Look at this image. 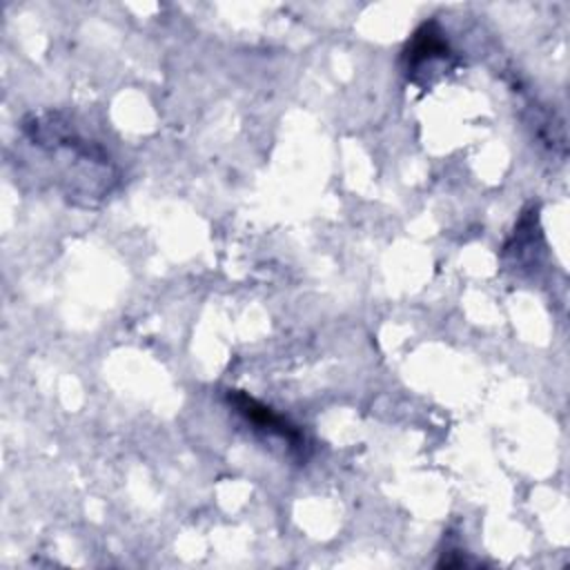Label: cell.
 I'll list each match as a JSON object with an SVG mask.
<instances>
[{
  "mask_svg": "<svg viewBox=\"0 0 570 570\" xmlns=\"http://www.w3.org/2000/svg\"><path fill=\"white\" fill-rule=\"evenodd\" d=\"M225 401L229 407H234L236 414L243 416L245 423L254 425V430L263 432L265 436H274V439L283 441L294 456H298L303 461L307 459V452H309L307 436L289 419L274 412L269 405L256 401L254 396H249L243 390H227Z\"/></svg>",
  "mask_w": 570,
  "mask_h": 570,
  "instance_id": "1",
  "label": "cell"
},
{
  "mask_svg": "<svg viewBox=\"0 0 570 570\" xmlns=\"http://www.w3.org/2000/svg\"><path fill=\"white\" fill-rule=\"evenodd\" d=\"M450 45L443 36V29L439 27L436 20H430L425 24H421L414 36L410 38L405 51H403V62H405V71L407 76H416L421 73L428 65H432L434 60H445L450 58Z\"/></svg>",
  "mask_w": 570,
  "mask_h": 570,
  "instance_id": "2",
  "label": "cell"
}]
</instances>
